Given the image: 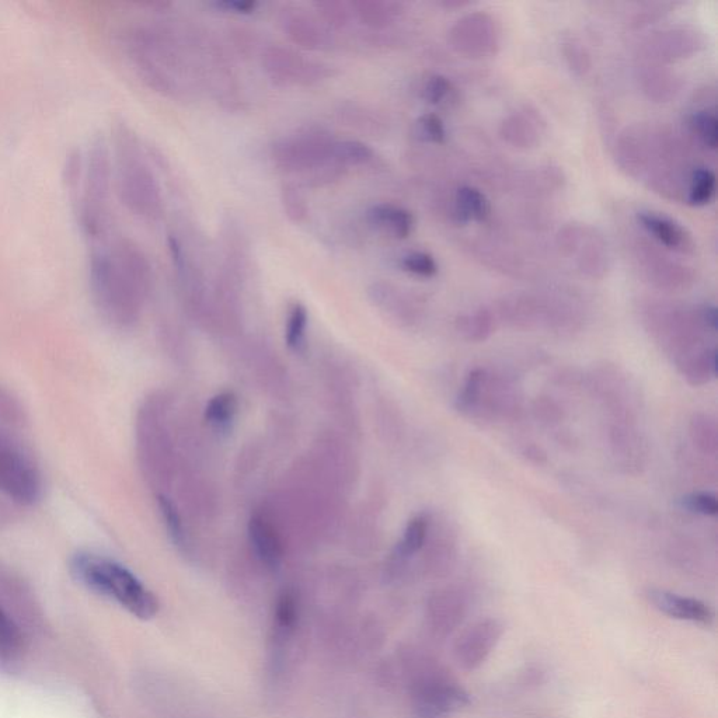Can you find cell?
I'll use <instances>...</instances> for the list:
<instances>
[{"mask_svg": "<svg viewBox=\"0 0 718 718\" xmlns=\"http://www.w3.org/2000/svg\"><path fill=\"white\" fill-rule=\"evenodd\" d=\"M89 274L101 313L115 323L134 322L152 285L151 261L141 246L118 239L110 249L92 254Z\"/></svg>", "mask_w": 718, "mask_h": 718, "instance_id": "1", "label": "cell"}, {"mask_svg": "<svg viewBox=\"0 0 718 718\" xmlns=\"http://www.w3.org/2000/svg\"><path fill=\"white\" fill-rule=\"evenodd\" d=\"M124 45L146 85L172 99L184 96L187 62L172 31L151 24L134 26L124 34Z\"/></svg>", "mask_w": 718, "mask_h": 718, "instance_id": "2", "label": "cell"}, {"mask_svg": "<svg viewBox=\"0 0 718 718\" xmlns=\"http://www.w3.org/2000/svg\"><path fill=\"white\" fill-rule=\"evenodd\" d=\"M72 577L93 594L110 599L134 615L152 619L159 611L155 594L123 564L90 552H80L69 563Z\"/></svg>", "mask_w": 718, "mask_h": 718, "instance_id": "3", "label": "cell"}, {"mask_svg": "<svg viewBox=\"0 0 718 718\" xmlns=\"http://www.w3.org/2000/svg\"><path fill=\"white\" fill-rule=\"evenodd\" d=\"M115 180L118 195L132 214L156 221L163 215L159 181L146 162L138 138L121 127L115 139Z\"/></svg>", "mask_w": 718, "mask_h": 718, "instance_id": "4", "label": "cell"}, {"mask_svg": "<svg viewBox=\"0 0 718 718\" xmlns=\"http://www.w3.org/2000/svg\"><path fill=\"white\" fill-rule=\"evenodd\" d=\"M522 393L510 376L486 368H474L455 400V409L469 420L494 423L517 420L522 413Z\"/></svg>", "mask_w": 718, "mask_h": 718, "instance_id": "5", "label": "cell"}, {"mask_svg": "<svg viewBox=\"0 0 718 718\" xmlns=\"http://www.w3.org/2000/svg\"><path fill=\"white\" fill-rule=\"evenodd\" d=\"M113 165L110 152L103 138L96 139L83 162L82 195L79 200V218L82 228L90 239H100L108 222V197H110Z\"/></svg>", "mask_w": 718, "mask_h": 718, "instance_id": "6", "label": "cell"}, {"mask_svg": "<svg viewBox=\"0 0 718 718\" xmlns=\"http://www.w3.org/2000/svg\"><path fill=\"white\" fill-rule=\"evenodd\" d=\"M417 718H446L470 704L469 693L435 661H424L413 682Z\"/></svg>", "mask_w": 718, "mask_h": 718, "instance_id": "7", "label": "cell"}, {"mask_svg": "<svg viewBox=\"0 0 718 718\" xmlns=\"http://www.w3.org/2000/svg\"><path fill=\"white\" fill-rule=\"evenodd\" d=\"M588 388L608 414V421L639 423V390L618 365L605 362L592 369L588 375Z\"/></svg>", "mask_w": 718, "mask_h": 718, "instance_id": "8", "label": "cell"}, {"mask_svg": "<svg viewBox=\"0 0 718 718\" xmlns=\"http://www.w3.org/2000/svg\"><path fill=\"white\" fill-rule=\"evenodd\" d=\"M336 139L322 128H306L271 145L270 156L281 172L302 174L333 160Z\"/></svg>", "mask_w": 718, "mask_h": 718, "instance_id": "9", "label": "cell"}, {"mask_svg": "<svg viewBox=\"0 0 718 718\" xmlns=\"http://www.w3.org/2000/svg\"><path fill=\"white\" fill-rule=\"evenodd\" d=\"M261 65L278 86L310 87L333 78L336 69L326 62L305 58L292 48L270 45L261 54Z\"/></svg>", "mask_w": 718, "mask_h": 718, "instance_id": "10", "label": "cell"}, {"mask_svg": "<svg viewBox=\"0 0 718 718\" xmlns=\"http://www.w3.org/2000/svg\"><path fill=\"white\" fill-rule=\"evenodd\" d=\"M0 491L20 505L36 504L43 494V480L33 460L3 437H0Z\"/></svg>", "mask_w": 718, "mask_h": 718, "instance_id": "11", "label": "cell"}, {"mask_svg": "<svg viewBox=\"0 0 718 718\" xmlns=\"http://www.w3.org/2000/svg\"><path fill=\"white\" fill-rule=\"evenodd\" d=\"M504 634V625L498 619L484 618L467 626L453 646V658L462 671H477L489 660Z\"/></svg>", "mask_w": 718, "mask_h": 718, "instance_id": "12", "label": "cell"}, {"mask_svg": "<svg viewBox=\"0 0 718 718\" xmlns=\"http://www.w3.org/2000/svg\"><path fill=\"white\" fill-rule=\"evenodd\" d=\"M606 441L616 469L630 476L643 473L648 462V444L639 423L608 421Z\"/></svg>", "mask_w": 718, "mask_h": 718, "instance_id": "13", "label": "cell"}, {"mask_svg": "<svg viewBox=\"0 0 718 718\" xmlns=\"http://www.w3.org/2000/svg\"><path fill=\"white\" fill-rule=\"evenodd\" d=\"M278 24L289 41L303 50L324 51L333 47L330 30L302 8L284 6L278 13Z\"/></svg>", "mask_w": 718, "mask_h": 718, "instance_id": "14", "label": "cell"}, {"mask_svg": "<svg viewBox=\"0 0 718 718\" xmlns=\"http://www.w3.org/2000/svg\"><path fill=\"white\" fill-rule=\"evenodd\" d=\"M469 612V599L463 589H439L428 602V622L435 636L445 639L459 629Z\"/></svg>", "mask_w": 718, "mask_h": 718, "instance_id": "15", "label": "cell"}, {"mask_svg": "<svg viewBox=\"0 0 718 718\" xmlns=\"http://www.w3.org/2000/svg\"><path fill=\"white\" fill-rule=\"evenodd\" d=\"M646 598L658 612L664 613L669 618L699 623V625H710L713 622V612L699 599L660 588L648 589Z\"/></svg>", "mask_w": 718, "mask_h": 718, "instance_id": "16", "label": "cell"}, {"mask_svg": "<svg viewBox=\"0 0 718 718\" xmlns=\"http://www.w3.org/2000/svg\"><path fill=\"white\" fill-rule=\"evenodd\" d=\"M247 536L257 559L268 570L277 571L284 560V545L280 533L263 514H254L247 525Z\"/></svg>", "mask_w": 718, "mask_h": 718, "instance_id": "17", "label": "cell"}, {"mask_svg": "<svg viewBox=\"0 0 718 718\" xmlns=\"http://www.w3.org/2000/svg\"><path fill=\"white\" fill-rule=\"evenodd\" d=\"M367 221L372 228L396 239H407L416 228L413 214L395 204L372 205L367 211Z\"/></svg>", "mask_w": 718, "mask_h": 718, "instance_id": "18", "label": "cell"}, {"mask_svg": "<svg viewBox=\"0 0 718 718\" xmlns=\"http://www.w3.org/2000/svg\"><path fill=\"white\" fill-rule=\"evenodd\" d=\"M676 368L682 378L693 388L709 385L718 375L717 348L714 345H707L702 350L683 359L676 365Z\"/></svg>", "mask_w": 718, "mask_h": 718, "instance_id": "19", "label": "cell"}, {"mask_svg": "<svg viewBox=\"0 0 718 718\" xmlns=\"http://www.w3.org/2000/svg\"><path fill=\"white\" fill-rule=\"evenodd\" d=\"M432 531V521H431ZM434 533V538H431L428 533L427 545L430 546V553H428V568L435 577H445L455 567L456 559H458V540L456 535H453L451 529L442 528L438 529V532Z\"/></svg>", "mask_w": 718, "mask_h": 718, "instance_id": "20", "label": "cell"}, {"mask_svg": "<svg viewBox=\"0 0 718 718\" xmlns=\"http://www.w3.org/2000/svg\"><path fill=\"white\" fill-rule=\"evenodd\" d=\"M352 16L369 30H383L400 15V5L386 0H354L350 2Z\"/></svg>", "mask_w": 718, "mask_h": 718, "instance_id": "21", "label": "cell"}, {"mask_svg": "<svg viewBox=\"0 0 718 718\" xmlns=\"http://www.w3.org/2000/svg\"><path fill=\"white\" fill-rule=\"evenodd\" d=\"M337 120L351 130L365 135L381 134L385 121L371 107L357 103H344L337 108Z\"/></svg>", "mask_w": 718, "mask_h": 718, "instance_id": "22", "label": "cell"}, {"mask_svg": "<svg viewBox=\"0 0 718 718\" xmlns=\"http://www.w3.org/2000/svg\"><path fill=\"white\" fill-rule=\"evenodd\" d=\"M237 410H239L237 396L230 390H225L209 399L205 406L204 418L214 430L228 432L235 424Z\"/></svg>", "mask_w": 718, "mask_h": 718, "instance_id": "23", "label": "cell"}, {"mask_svg": "<svg viewBox=\"0 0 718 718\" xmlns=\"http://www.w3.org/2000/svg\"><path fill=\"white\" fill-rule=\"evenodd\" d=\"M689 438L693 446L704 456L716 458L718 452V424L709 413L693 414L689 421Z\"/></svg>", "mask_w": 718, "mask_h": 718, "instance_id": "24", "label": "cell"}, {"mask_svg": "<svg viewBox=\"0 0 718 718\" xmlns=\"http://www.w3.org/2000/svg\"><path fill=\"white\" fill-rule=\"evenodd\" d=\"M639 222L644 229L654 236L662 245L669 249H683L686 246V235L678 223L653 212H641Z\"/></svg>", "mask_w": 718, "mask_h": 718, "instance_id": "25", "label": "cell"}, {"mask_svg": "<svg viewBox=\"0 0 718 718\" xmlns=\"http://www.w3.org/2000/svg\"><path fill=\"white\" fill-rule=\"evenodd\" d=\"M431 521L430 515L418 514L407 522L402 539L396 547L397 560H409L424 549L428 533H430Z\"/></svg>", "mask_w": 718, "mask_h": 718, "instance_id": "26", "label": "cell"}, {"mask_svg": "<svg viewBox=\"0 0 718 718\" xmlns=\"http://www.w3.org/2000/svg\"><path fill=\"white\" fill-rule=\"evenodd\" d=\"M456 330L463 340L469 343H484L493 336L496 330V319L487 309H480L469 315L460 316L456 320Z\"/></svg>", "mask_w": 718, "mask_h": 718, "instance_id": "27", "label": "cell"}, {"mask_svg": "<svg viewBox=\"0 0 718 718\" xmlns=\"http://www.w3.org/2000/svg\"><path fill=\"white\" fill-rule=\"evenodd\" d=\"M489 215L490 202L482 191L469 186L459 188L456 193V216L460 222H482Z\"/></svg>", "mask_w": 718, "mask_h": 718, "instance_id": "28", "label": "cell"}, {"mask_svg": "<svg viewBox=\"0 0 718 718\" xmlns=\"http://www.w3.org/2000/svg\"><path fill=\"white\" fill-rule=\"evenodd\" d=\"M308 327V309L302 303H294L289 308L287 322H285V344H287L289 350L294 352H303L305 350Z\"/></svg>", "mask_w": 718, "mask_h": 718, "instance_id": "29", "label": "cell"}, {"mask_svg": "<svg viewBox=\"0 0 718 718\" xmlns=\"http://www.w3.org/2000/svg\"><path fill=\"white\" fill-rule=\"evenodd\" d=\"M333 159L350 169L354 166L369 165L375 159V152L371 146L357 139H345L334 142Z\"/></svg>", "mask_w": 718, "mask_h": 718, "instance_id": "30", "label": "cell"}, {"mask_svg": "<svg viewBox=\"0 0 718 718\" xmlns=\"http://www.w3.org/2000/svg\"><path fill=\"white\" fill-rule=\"evenodd\" d=\"M317 19L327 30H343L350 24L351 5L343 0H319L315 3Z\"/></svg>", "mask_w": 718, "mask_h": 718, "instance_id": "31", "label": "cell"}, {"mask_svg": "<svg viewBox=\"0 0 718 718\" xmlns=\"http://www.w3.org/2000/svg\"><path fill=\"white\" fill-rule=\"evenodd\" d=\"M281 205L284 214L295 225H301L309 216V205L302 188L296 183H284L281 186Z\"/></svg>", "mask_w": 718, "mask_h": 718, "instance_id": "32", "label": "cell"}, {"mask_svg": "<svg viewBox=\"0 0 718 718\" xmlns=\"http://www.w3.org/2000/svg\"><path fill=\"white\" fill-rule=\"evenodd\" d=\"M159 512L162 515L163 524L166 526L167 535L172 542L180 549L187 546V535L184 531L183 519L172 498L160 494L158 497Z\"/></svg>", "mask_w": 718, "mask_h": 718, "instance_id": "33", "label": "cell"}, {"mask_svg": "<svg viewBox=\"0 0 718 718\" xmlns=\"http://www.w3.org/2000/svg\"><path fill=\"white\" fill-rule=\"evenodd\" d=\"M716 194V176L706 167H699L692 173L688 201L693 207L710 204Z\"/></svg>", "mask_w": 718, "mask_h": 718, "instance_id": "34", "label": "cell"}, {"mask_svg": "<svg viewBox=\"0 0 718 718\" xmlns=\"http://www.w3.org/2000/svg\"><path fill=\"white\" fill-rule=\"evenodd\" d=\"M347 167L340 165L336 160H329L323 165L315 167L310 172L302 174L299 186L306 188H322L336 183L347 174Z\"/></svg>", "mask_w": 718, "mask_h": 718, "instance_id": "35", "label": "cell"}, {"mask_svg": "<svg viewBox=\"0 0 718 718\" xmlns=\"http://www.w3.org/2000/svg\"><path fill=\"white\" fill-rule=\"evenodd\" d=\"M22 633L15 620L0 608V658H15L22 651Z\"/></svg>", "mask_w": 718, "mask_h": 718, "instance_id": "36", "label": "cell"}, {"mask_svg": "<svg viewBox=\"0 0 718 718\" xmlns=\"http://www.w3.org/2000/svg\"><path fill=\"white\" fill-rule=\"evenodd\" d=\"M400 267L406 273L421 278H432L438 274V264L431 254L425 252H411L400 260Z\"/></svg>", "mask_w": 718, "mask_h": 718, "instance_id": "37", "label": "cell"}, {"mask_svg": "<svg viewBox=\"0 0 718 718\" xmlns=\"http://www.w3.org/2000/svg\"><path fill=\"white\" fill-rule=\"evenodd\" d=\"M683 510L703 517H716L718 514V498L709 491H696L681 498Z\"/></svg>", "mask_w": 718, "mask_h": 718, "instance_id": "38", "label": "cell"}, {"mask_svg": "<svg viewBox=\"0 0 718 718\" xmlns=\"http://www.w3.org/2000/svg\"><path fill=\"white\" fill-rule=\"evenodd\" d=\"M693 130L697 137L702 139L704 145L710 149H716L718 144V121L716 115L709 111H702L693 115Z\"/></svg>", "mask_w": 718, "mask_h": 718, "instance_id": "39", "label": "cell"}, {"mask_svg": "<svg viewBox=\"0 0 718 718\" xmlns=\"http://www.w3.org/2000/svg\"><path fill=\"white\" fill-rule=\"evenodd\" d=\"M416 135L421 141L442 144L446 139L445 125L438 115L425 114L417 120Z\"/></svg>", "mask_w": 718, "mask_h": 718, "instance_id": "40", "label": "cell"}, {"mask_svg": "<svg viewBox=\"0 0 718 718\" xmlns=\"http://www.w3.org/2000/svg\"><path fill=\"white\" fill-rule=\"evenodd\" d=\"M532 411L536 420L546 427L560 424L564 418L563 409L550 397H538L532 404Z\"/></svg>", "mask_w": 718, "mask_h": 718, "instance_id": "41", "label": "cell"}, {"mask_svg": "<svg viewBox=\"0 0 718 718\" xmlns=\"http://www.w3.org/2000/svg\"><path fill=\"white\" fill-rule=\"evenodd\" d=\"M453 94L452 83L441 75L431 76L425 82L423 89L424 99L431 104H444L446 100H451Z\"/></svg>", "mask_w": 718, "mask_h": 718, "instance_id": "42", "label": "cell"}, {"mask_svg": "<svg viewBox=\"0 0 718 718\" xmlns=\"http://www.w3.org/2000/svg\"><path fill=\"white\" fill-rule=\"evenodd\" d=\"M211 5L215 9L235 15H252L259 8L256 0H215Z\"/></svg>", "mask_w": 718, "mask_h": 718, "instance_id": "43", "label": "cell"}, {"mask_svg": "<svg viewBox=\"0 0 718 718\" xmlns=\"http://www.w3.org/2000/svg\"><path fill=\"white\" fill-rule=\"evenodd\" d=\"M278 623L282 627H291L296 619V604L294 596L285 592L278 601L277 608Z\"/></svg>", "mask_w": 718, "mask_h": 718, "instance_id": "44", "label": "cell"}, {"mask_svg": "<svg viewBox=\"0 0 718 718\" xmlns=\"http://www.w3.org/2000/svg\"><path fill=\"white\" fill-rule=\"evenodd\" d=\"M697 316H699L700 323H702L707 333H717L718 315L716 306H703V308L697 312Z\"/></svg>", "mask_w": 718, "mask_h": 718, "instance_id": "45", "label": "cell"}, {"mask_svg": "<svg viewBox=\"0 0 718 718\" xmlns=\"http://www.w3.org/2000/svg\"><path fill=\"white\" fill-rule=\"evenodd\" d=\"M522 453H524L526 460L535 463V465H545L547 462V453L545 449L540 448L539 445H526Z\"/></svg>", "mask_w": 718, "mask_h": 718, "instance_id": "46", "label": "cell"}]
</instances>
